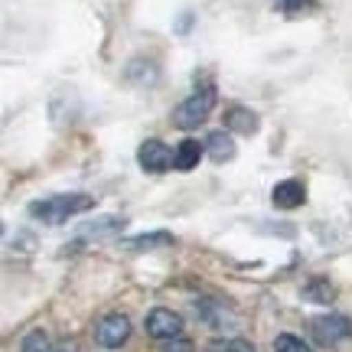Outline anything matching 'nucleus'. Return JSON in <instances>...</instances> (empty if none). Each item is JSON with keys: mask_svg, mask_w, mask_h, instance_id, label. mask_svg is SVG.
<instances>
[{"mask_svg": "<svg viewBox=\"0 0 352 352\" xmlns=\"http://www.w3.org/2000/svg\"><path fill=\"white\" fill-rule=\"evenodd\" d=\"M91 206H95V199L85 196V192H63V196L36 199L30 206V215L39 219V222H46V226H63V222H69L72 215L88 212Z\"/></svg>", "mask_w": 352, "mask_h": 352, "instance_id": "obj_1", "label": "nucleus"}, {"mask_svg": "<svg viewBox=\"0 0 352 352\" xmlns=\"http://www.w3.org/2000/svg\"><path fill=\"white\" fill-rule=\"evenodd\" d=\"M215 108V88L212 85H202L196 88L189 98H183L179 104L173 108V124L189 131V127H199Z\"/></svg>", "mask_w": 352, "mask_h": 352, "instance_id": "obj_2", "label": "nucleus"}, {"mask_svg": "<svg viewBox=\"0 0 352 352\" xmlns=\"http://www.w3.org/2000/svg\"><path fill=\"white\" fill-rule=\"evenodd\" d=\"M310 336H314L316 346H340L342 340L352 336V323L349 316L342 314H323V316H314L310 320Z\"/></svg>", "mask_w": 352, "mask_h": 352, "instance_id": "obj_3", "label": "nucleus"}, {"mask_svg": "<svg viewBox=\"0 0 352 352\" xmlns=\"http://www.w3.org/2000/svg\"><path fill=\"white\" fill-rule=\"evenodd\" d=\"M127 336H131V320H127L124 314L101 316L98 327H95V340H98V346H104V349H121L127 342Z\"/></svg>", "mask_w": 352, "mask_h": 352, "instance_id": "obj_4", "label": "nucleus"}, {"mask_svg": "<svg viewBox=\"0 0 352 352\" xmlns=\"http://www.w3.org/2000/svg\"><path fill=\"white\" fill-rule=\"evenodd\" d=\"M144 329H147V336H153V340H176V336H183V316L166 310V307H157V310L147 314Z\"/></svg>", "mask_w": 352, "mask_h": 352, "instance_id": "obj_5", "label": "nucleus"}, {"mask_svg": "<svg viewBox=\"0 0 352 352\" xmlns=\"http://www.w3.org/2000/svg\"><path fill=\"white\" fill-rule=\"evenodd\" d=\"M173 153L170 151L164 140H144L140 144V151H138V164L140 170H147V173H166L170 166H173Z\"/></svg>", "mask_w": 352, "mask_h": 352, "instance_id": "obj_6", "label": "nucleus"}, {"mask_svg": "<svg viewBox=\"0 0 352 352\" xmlns=\"http://www.w3.org/2000/svg\"><path fill=\"white\" fill-rule=\"evenodd\" d=\"M271 199H274L277 209H297L307 202V186L300 179H280L274 189H271Z\"/></svg>", "mask_w": 352, "mask_h": 352, "instance_id": "obj_7", "label": "nucleus"}, {"mask_svg": "<svg viewBox=\"0 0 352 352\" xmlns=\"http://www.w3.org/2000/svg\"><path fill=\"white\" fill-rule=\"evenodd\" d=\"M226 131H232V134H248V138H252L254 131H258V114H254L252 108L232 104L226 111Z\"/></svg>", "mask_w": 352, "mask_h": 352, "instance_id": "obj_8", "label": "nucleus"}, {"mask_svg": "<svg viewBox=\"0 0 352 352\" xmlns=\"http://www.w3.org/2000/svg\"><path fill=\"white\" fill-rule=\"evenodd\" d=\"M202 153H206V144H199V140H192V138L179 140V147H176V153H173V166L186 173V170H192V166L202 160Z\"/></svg>", "mask_w": 352, "mask_h": 352, "instance_id": "obj_9", "label": "nucleus"}, {"mask_svg": "<svg viewBox=\"0 0 352 352\" xmlns=\"http://www.w3.org/2000/svg\"><path fill=\"white\" fill-rule=\"evenodd\" d=\"M206 153L212 157L215 164H226V160L235 157V140L228 138V131H212L206 138Z\"/></svg>", "mask_w": 352, "mask_h": 352, "instance_id": "obj_10", "label": "nucleus"}, {"mask_svg": "<svg viewBox=\"0 0 352 352\" xmlns=\"http://www.w3.org/2000/svg\"><path fill=\"white\" fill-rule=\"evenodd\" d=\"M164 245H173L170 232H151V235H138V239L124 241V248H131V252H151V248H164Z\"/></svg>", "mask_w": 352, "mask_h": 352, "instance_id": "obj_11", "label": "nucleus"}, {"mask_svg": "<svg viewBox=\"0 0 352 352\" xmlns=\"http://www.w3.org/2000/svg\"><path fill=\"white\" fill-rule=\"evenodd\" d=\"M336 297V290L329 284L327 277H314V280H307V287H303V300H314V303H333Z\"/></svg>", "mask_w": 352, "mask_h": 352, "instance_id": "obj_12", "label": "nucleus"}, {"mask_svg": "<svg viewBox=\"0 0 352 352\" xmlns=\"http://www.w3.org/2000/svg\"><path fill=\"white\" fill-rule=\"evenodd\" d=\"M274 10L284 16H303V13L316 10V0H274Z\"/></svg>", "mask_w": 352, "mask_h": 352, "instance_id": "obj_13", "label": "nucleus"}, {"mask_svg": "<svg viewBox=\"0 0 352 352\" xmlns=\"http://www.w3.org/2000/svg\"><path fill=\"white\" fill-rule=\"evenodd\" d=\"M56 346L50 342V336L43 333V329H33V333H26L23 342H20V352H52Z\"/></svg>", "mask_w": 352, "mask_h": 352, "instance_id": "obj_14", "label": "nucleus"}, {"mask_svg": "<svg viewBox=\"0 0 352 352\" xmlns=\"http://www.w3.org/2000/svg\"><path fill=\"white\" fill-rule=\"evenodd\" d=\"M199 316L209 323V327H228V323H235V320L226 314V307H219V303H202Z\"/></svg>", "mask_w": 352, "mask_h": 352, "instance_id": "obj_15", "label": "nucleus"}, {"mask_svg": "<svg viewBox=\"0 0 352 352\" xmlns=\"http://www.w3.org/2000/svg\"><path fill=\"white\" fill-rule=\"evenodd\" d=\"M274 352H314V346L303 342L300 336H294V333H280L274 340Z\"/></svg>", "mask_w": 352, "mask_h": 352, "instance_id": "obj_16", "label": "nucleus"}, {"mask_svg": "<svg viewBox=\"0 0 352 352\" xmlns=\"http://www.w3.org/2000/svg\"><path fill=\"white\" fill-rule=\"evenodd\" d=\"M124 226V219H98V222H88V226H82V235H108V232H114V228Z\"/></svg>", "mask_w": 352, "mask_h": 352, "instance_id": "obj_17", "label": "nucleus"}, {"mask_svg": "<svg viewBox=\"0 0 352 352\" xmlns=\"http://www.w3.org/2000/svg\"><path fill=\"white\" fill-rule=\"evenodd\" d=\"M209 349L212 352H254V346L248 340H239V336H235V340H215Z\"/></svg>", "mask_w": 352, "mask_h": 352, "instance_id": "obj_18", "label": "nucleus"}, {"mask_svg": "<svg viewBox=\"0 0 352 352\" xmlns=\"http://www.w3.org/2000/svg\"><path fill=\"white\" fill-rule=\"evenodd\" d=\"M164 352H192V342H189L186 336H176V340H170L164 346Z\"/></svg>", "mask_w": 352, "mask_h": 352, "instance_id": "obj_19", "label": "nucleus"}, {"mask_svg": "<svg viewBox=\"0 0 352 352\" xmlns=\"http://www.w3.org/2000/svg\"><path fill=\"white\" fill-rule=\"evenodd\" d=\"M52 352H78V346H76V342H69V340H63Z\"/></svg>", "mask_w": 352, "mask_h": 352, "instance_id": "obj_20", "label": "nucleus"}]
</instances>
